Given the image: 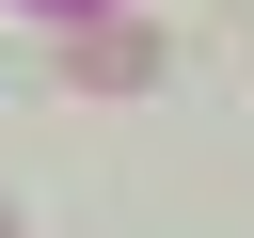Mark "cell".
I'll list each match as a JSON object with an SVG mask.
<instances>
[{
    "instance_id": "1",
    "label": "cell",
    "mask_w": 254,
    "mask_h": 238,
    "mask_svg": "<svg viewBox=\"0 0 254 238\" xmlns=\"http://www.w3.org/2000/svg\"><path fill=\"white\" fill-rule=\"evenodd\" d=\"M64 79H79V95H143V79H159V32L111 16V0H79V16H64Z\"/></svg>"
},
{
    "instance_id": "2",
    "label": "cell",
    "mask_w": 254,
    "mask_h": 238,
    "mask_svg": "<svg viewBox=\"0 0 254 238\" xmlns=\"http://www.w3.org/2000/svg\"><path fill=\"white\" fill-rule=\"evenodd\" d=\"M0 238H16V206H0Z\"/></svg>"
},
{
    "instance_id": "3",
    "label": "cell",
    "mask_w": 254,
    "mask_h": 238,
    "mask_svg": "<svg viewBox=\"0 0 254 238\" xmlns=\"http://www.w3.org/2000/svg\"><path fill=\"white\" fill-rule=\"evenodd\" d=\"M48 16H79V0H48Z\"/></svg>"
}]
</instances>
